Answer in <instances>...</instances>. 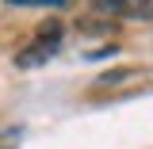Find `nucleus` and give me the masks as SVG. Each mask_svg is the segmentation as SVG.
Listing matches in <instances>:
<instances>
[{"mask_svg":"<svg viewBox=\"0 0 153 149\" xmlns=\"http://www.w3.org/2000/svg\"><path fill=\"white\" fill-rule=\"evenodd\" d=\"M57 42H61V23H57V19H50V23H42V27H38V46L54 50Z\"/></svg>","mask_w":153,"mask_h":149,"instance_id":"1","label":"nucleus"},{"mask_svg":"<svg viewBox=\"0 0 153 149\" xmlns=\"http://www.w3.org/2000/svg\"><path fill=\"white\" fill-rule=\"evenodd\" d=\"M126 8H130V0H92V12L100 16H126Z\"/></svg>","mask_w":153,"mask_h":149,"instance_id":"2","label":"nucleus"},{"mask_svg":"<svg viewBox=\"0 0 153 149\" xmlns=\"http://www.w3.org/2000/svg\"><path fill=\"white\" fill-rule=\"evenodd\" d=\"M42 57H50V50H46V46H38V42H35L31 50H23V54L16 57V65H19V69H31V65H38Z\"/></svg>","mask_w":153,"mask_h":149,"instance_id":"3","label":"nucleus"},{"mask_svg":"<svg viewBox=\"0 0 153 149\" xmlns=\"http://www.w3.org/2000/svg\"><path fill=\"white\" fill-rule=\"evenodd\" d=\"M126 16L130 19H153V0H130Z\"/></svg>","mask_w":153,"mask_h":149,"instance_id":"4","label":"nucleus"},{"mask_svg":"<svg viewBox=\"0 0 153 149\" xmlns=\"http://www.w3.org/2000/svg\"><path fill=\"white\" fill-rule=\"evenodd\" d=\"M130 76H134V69H115V73H103L96 84L103 88V84H119V80H130Z\"/></svg>","mask_w":153,"mask_h":149,"instance_id":"5","label":"nucleus"},{"mask_svg":"<svg viewBox=\"0 0 153 149\" xmlns=\"http://www.w3.org/2000/svg\"><path fill=\"white\" fill-rule=\"evenodd\" d=\"M8 4H54V8H61V4H69V0H8Z\"/></svg>","mask_w":153,"mask_h":149,"instance_id":"6","label":"nucleus"}]
</instances>
